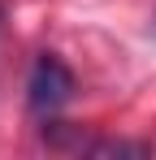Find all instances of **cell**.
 Listing matches in <instances>:
<instances>
[{
    "instance_id": "1",
    "label": "cell",
    "mask_w": 156,
    "mask_h": 160,
    "mask_svg": "<svg viewBox=\"0 0 156 160\" xmlns=\"http://www.w3.org/2000/svg\"><path fill=\"white\" fill-rule=\"evenodd\" d=\"M26 91H30V108H35V112H56V108L74 95V74H70L56 56H39L35 69H30Z\"/></svg>"
}]
</instances>
